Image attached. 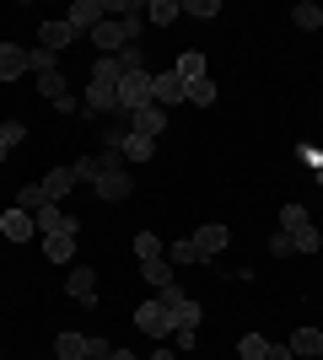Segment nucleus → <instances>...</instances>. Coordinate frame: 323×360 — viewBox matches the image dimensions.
Listing matches in <instances>:
<instances>
[{"mask_svg":"<svg viewBox=\"0 0 323 360\" xmlns=\"http://www.w3.org/2000/svg\"><path fill=\"white\" fill-rule=\"evenodd\" d=\"M291 22H296V27H302V32H318V27H323V11H318V6H312V0H302V6H296V11H291Z\"/></svg>","mask_w":323,"mask_h":360,"instance_id":"obj_26","label":"nucleus"},{"mask_svg":"<svg viewBox=\"0 0 323 360\" xmlns=\"http://www.w3.org/2000/svg\"><path fill=\"white\" fill-rule=\"evenodd\" d=\"M146 360H178V349H156V355H146Z\"/></svg>","mask_w":323,"mask_h":360,"instance_id":"obj_37","label":"nucleus"},{"mask_svg":"<svg viewBox=\"0 0 323 360\" xmlns=\"http://www.w3.org/2000/svg\"><path fill=\"white\" fill-rule=\"evenodd\" d=\"M172 323H178V328H189V333H200V301L184 296L178 307H172ZM178 328H172V333H178Z\"/></svg>","mask_w":323,"mask_h":360,"instance_id":"obj_20","label":"nucleus"},{"mask_svg":"<svg viewBox=\"0 0 323 360\" xmlns=\"http://www.w3.org/2000/svg\"><path fill=\"white\" fill-rule=\"evenodd\" d=\"M270 253H275V258H291V253H296L291 231H275V237H270Z\"/></svg>","mask_w":323,"mask_h":360,"instance_id":"obj_32","label":"nucleus"},{"mask_svg":"<svg viewBox=\"0 0 323 360\" xmlns=\"http://www.w3.org/2000/svg\"><path fill=\"white\" fill-rule=\"evenodd\" d=\"M70 253H76V231H49L44 237V258L49 264H70Z\"/></svg>","mask_w":323,"mask_h":360,"instance_id":"obj_12","label":"nucleus"},{"mask_svg":"<svg viewBox=\"0 0 323 360\" xmlns=\"http://www.w3.org/2000/svg\"><path fill=\"white\" fill-rule=\"evenodd\" d=\"M178 16H184V0H146V22H156V27H167Z\"/></svg>","mask_w":323,"mask_h":360,"instance_id":"obj_15","label":"nucleus"},{"mask_svg":"<svg viewBox=\"0 0 323 360\" xmlns=\"http://www.w3.org/2000/svg\"><path fill=\"white\" fill-rule=\"evenodd\" d=\"M184 103L210 108V103H215V81H210V75H200V81H184Z\"/></svg>","mask_w":323,"mask_h":360,"instance_id":"obj_19","label":"nucleus"},{"mask_svg":"<svg viewBox=\"0 0 323 360\" xmlns=\"http://www.w3.org/2000/svg\"><path fill=\"white\" fill-rule=\"evenodd\" d=\"M65 44H76V32H70V22H65V16H49V22H38V49L60 54Z\"/></svg>","mask_w":323,"mask_h":360,"instance_id":"obj_5","label":"nucleus"},{"mask_svg":"<svg viewBox=\"0 0 323 360\" xmlns=\"http://www.w3.org/2000/svg\"><path fill=\"white\" fill-rule=\"evenodd\" d=\"M65 290H70L81 307H97V274H92V269H81V264H76V269H70V280H65Z\"/></svg>","mask_w":323,"mask_h":360,"instance_id":"obj_11","label":"nucleus"},{"mask_svg":"<svg viewBox=\"0 0 323 360\" xmlns=\"http://www.w3.org/2000/svg\"><path fill=\"white\" fill-rule=\"evenodd\" d=\"M184 296H189V290L178 285V280H167V285H162V301H167V307H178V301H184Z\"/></svg>","mask_w":323,"mask_h":360,"instance_id":"obj_34","label":"nucleus"},{"mask_svg":"<svg viewBox=\"0 0 323 360\" xmlns=\"http://www.w3.org/2000/svg\"><path fill=\"white\" fill-rule=\"evenodd\" d=\"M296 253H318V248H323V237H318V231H312V226H302V231H296Z\"/></svg>","mask_w":323,"mask_h":360,"instance_id":"obj_31","label":"nucleus"},{"mask_svg":"<svg viewBox=\"0 0 323 360\" xmlns=\"http://www.w3.org/2000/svg\"><path fill=\"white\" fill-rule=\"evenodd\" d=\"M27 70H32V54H27V49L0 44V81H16V75H27Z\"/></svg>","mask_w":323,"mask_h":360,"instance_id":"obj_9","label":"nucleus"},{"mask_svg":"<svg viewBox=\"0 0 323 360\" xmlns=\"http://www.w3.org/2000/svg\"><path fill=\"white\" fill-rule=\"evenodd\" d=\"M44 188H49V199L60 205V199L70 194V188H76V167H54V172L44 178Z\"/></svg>","mask_w":323,"mask_h":360,"instance_id":"obj_16","label":"nucleus"},{"mask_svg":"<svg viewBox=\"0 0 323 360\" xmlns=\"http://www.w3.org/2000/svg\"><path fill=\"white\" fill-rule=\"evenodd\" d=\"M151 103L156 108L184 103V81H178V70H151Z\"/></svg>","mask_w":323,"mask_h":360,"instance_id":"obj_7","label":"nucleus"},{"mask_svg":"<svg viewBox=\"0 0 323 360\" xmlns=\"http://www.w3.org/2000/svg\"><path fill=\"white\" fill-rule=\"evenodd\" d=\"M113 360H140V355H129V349H113Z\"/></svg>","mask_w":323,"mask_h":360,"instance_id":"obj_39","label":"nucleus"},{"mask_svg":"<svg viewBox=\"0 0 323 360\" xmlns=\"http://www.w3.org/2000/svg\"><path fill=\"white\" fill-rule=\"evenodd\" d=\"M108 349H113V345H108V339H97V333H87V360H103Z\"/></svg>","mask_w":323,"mask_h":360,"instance_id":"obj_33","label":"nucleus"},{"mask_svg":"<svg viewBox=\"0 0 323 360\" xmlns=\"http://www.w3.org/2000/svg\"><path fill=\"white\" fill-rule=\"evenodd\" d=\"M135 328H140V333H151L156 345H162V339H167L178 323H172V307H167V301L151 296V301H140V307H135Z\"/></svg>","mask_w":323,"mask_h":360,"instance_id":"obj_2","label":"nucleus"},{"mask_svg":"<svg viewBox=\"0 0 323 360\" xmlns=\"http://www.w3.org/2000/svg\"><path fill=\"white\" fill-rule=\"evenodd\" d=\"M6 156H11V140H6V135H0V162H6Z\"/></svg>","mask_w":323,"mask_h":360,"instance_id":"obj_38","label":"nucleus"},{"mask_svg":"<svg viewBox=\"0 0 323 360\" xmlns=\"http://www.w3.org/2000/svg\"><path fill=\"white\" fill-rule=\"evenodd\" d=\"M318 360H323V355H318Z\"/></svg>","mask_w":323,"mask_h":360,"instance_id":"obj_41","label":"nucleus"},{"mask_svg":"<svg viewBox=\"0 0 323 360\" xmlns=\"http://www.w3.org/2000/svg\"><path fill=\"white\" fill-rule=\"evenodd\" d=\"M38 97H49V103H60V97H70V86H65V75H60V70L38 75Z\"/></svg>","mask_w":323,"mask_h":360,"instance_id":"obj_23","label":"nucleus"},{"mask_svg":"<svg viewBox=\"0 0 323 360\" xmlns=\"http://www.w3.org/2000/svg\"><path fill=\"white\" fill-rule=\"evenodd\" d=\"M291 355H296V360H318V355H323V333H318V328H296V333H291Z\"/></svg>","mask_w":323,"mask_h":360,"instance_id":"obj_13","label":"nucleus"},{"mask_svg":"<svg viewBox=\"0 0 323 360\" xmlns=\"http://www.w3.org/2000/svg\"><path fill=\"white\" fill-rule=\"evenodd\" d=\"M189 242H194V258H200V264H210V258H221V253H227L232 231H227L221 221H210V226H200V231H194Z\"/></svg>","mask_w":323,"mask_h":360,"instance_id":"obj_3","label":"nucleus"},{"mask_svg":"<svg viewBox=\"0 0 323 360\" xmlns=\"http://www.w3.org/2000/svg\"><path fill=\"white\" fill-rule=\"evenodd\" d=\"M302 226H312V221H308V205H296V199H291V205L280 210V231H291V237H296Z\"/></svg>","mask_w":323,"mask_h":360,"instance_id":"obj_25","label":"nucleus"},{"mask_svg":"<svg viewBox=\"0 0 323 360\" xmlns=\"http://www.w3.org/2000/svg\"><path fill=\"white\" fill-rule=\"evenodd\" d=\"M237 355L243 360H264L270 355V339H264V333H243V339H237Z\"/></svg>","mask_w":323,"mask_h":360,"instance_id":"obj_27","label":"nucleus"},{"mask_svg":"<svg viewBox=\"0 0 323 360\" xmlns=\"http://www.w3.org/2000/svg\"><path fill=\"white\" fill-rule=\"evenodd\" d=\"M0 231H6V237H11V242H32V231H38V221H32L27 210H16V205H11V210L0 215Z\"/></svg>","mask_w":323,"mask_h":360,"instance_id":"obj_10","label":"nucleus"},{"mask_svg":"<svg viewBox=\"0 0 323 360\" xmlns=\"http://www.w3.org/2000/svg\"><path fill=\"white\" fill-rule=\"evenodd\" d=\"M97 172L92 178V188H97V199H108V205H124V199L135 194V183H129V172H124V150H97Z\"/></svg>","mask_w":323,"mask_h":360,"instance_id":"obj_1","label":"nucleus"},{"mask_svg":"<svg viewBox=\"0 0 323 360\" xmlns=\"http://www.w3.org/2000/svg\"><path fill=\"white\" fill-rule=\"evenodd\" d=\"M65 22H70V32H76V38H81V32H92L97 22H108V0H76Z\"/></svg>","mask_w":323,"mask_h":360,"instance_id":"obj_4","label":"nucleus"},{"mask_svg":"<svg viewBox=\"0 0 323 360\" xmlns=\"http://www.w3.org/2000/svg\"><path fill=\"white\" fill-rule=\"evenodd\" d=\"M167 264H172V269H189V264H200V258H194V242H172V248H167Z\"/></svg>","mask_w":323,"mask_h":360,"instance_id":"obj_29","label":"nucleus"},{"mask_svg":"<svg viewBox=\"0 0 323 360\" xmlns=\"http://www.w3.org/2000/svg\"><path fill=\"white\" fill-rule=\"evenodd\" d=\"M162 129H167V108H140V113H129V135H146V140H162Z\"/></svg>","mask_w":323,"mask_h":360,"instance_id":"obj_6","label":"nucleus"},{"mask_svg":"<svg viewBox=\"0 0 323 360\" xmlns=\"http://www.w3.org/2000/svg\"><path fill=\"white\" fill-rule=\"evenodd\" d=\"M54 360H87V333H60L54 339Z\"/></svg>","mask_w":323,"mask_h":360,"instance_id":"obj_18","label":"nucleus"},{"mask_svg":"<svg viewBox=\"0 0 323 360\" xmlns=\"http://www.w3.org/2000/svg\"><path fill=\"white\" fill-rule=\"evenodd\" d=\"M264 360H296V355H291V345H270V355H264Z\"/></svg>","mask_w":323,"mask_h":360,"instance_id":"obj_36","label":"nucleus"},{"mask_svg":"<svg viewBox=\"0 0 323 360\" xmlns=\"http://www.w3.org/2000/svg\"><path fill=\"white\" fill-rule=\"evenodd\" d=\"M119 75H124L119 54H103V60H92V75H87V81H97V86H113V91H119Z\"/></svg>","mask_w":323,"mask_h":360,"instance_id":"obj_14","label":"nucleus"},{"mask_svg":"<svg viewBox=\"0 0 323 360\" xmlns=\"http://www.w3.org/2000/svg\"><path fill=\"white\" fill-rule=\"evenodd\" d=\"M184 16H194V22H210V16H221V0H184Z\"/></svg>","mask_w":323,"mask_h":360,"instance_id":"obj_30","label":"nucleus"},{"mask_svg":"<svg viewBox=\"0 0 323 360\" xmlns=\"http://www.w3.org/2000/svg\"><path fill=\"white\" fill-rule=\"evenodd\" d=\"M140 280H146V285H167V280H178V274H172V264H162V258H146V264H140Z\"/></svg>","mask_w":323,"mask_h":360,"instance_id":"obj_22","label":"nucleus"},{"mask_svg":"<svg viewBox=\"0 0 323 360\" xmlns=\"http://www.w3.org/2000/svg\"><path fill=\"white\" fill-rule=\"evenodd\" d=\"M81 103H87V113H92V119H103V113H119V91H113V86H97V81H87Z\"/></svg>","mask_w":323,"mask_h":360,"instance_id":"obj_8","label":"nucleus"},{"mask_svg":"<svg viewBox=\"0 0 323 360\" xmlns=\"http://www.w3.org/2000/svg\"><path fill=\"white\" fill-rule=\"evenodd\" d=\"M135 258L146 264V258H162V237L156 231H135Z\"/></svg>","mask_w":323,"mask_h":360,"instance_id":"obj_28","label":"nucleus"},{"mask_svg":"<svg viewBox=\"0 0 323 360\" xmlns=\"http://www.w3.org/2000/svg\"><path fill=\"white\" fill-rule=\"evenodd\" d=\"M194 339H200V333H189V328H178V333H172V345H178V355H184V349H194Z\"/></svg>","mask_w":323,"mask_h":360,"instance_id":"obj_35","label":"nucleus"},{"mask_svg":"<svg viewBox=\"0 0 323 360\" xmlns=\"http://www.w3.org/2000/svg\"><path fill=\"white\" fill-rule=\"evenodd\" d=\"M44 205H54V199H49V188H44V183H27V188H16V210L38 215V210H44Z\"/></svg>","mask_w":323,"mask_h":360,"instance_id":"obj_17","label":"nucleus"},{"mask_svg":"<svg viewBox=\"0 0 323 360\" xmlns=\"http://www.w3.org/2000/svg\"><path fill=\"white\" fill-rule=\"evenodd\" d=\"M172 70H178V81H200V75H205V54H194V49H189V54H178V65H172Z\"/></svg>","mask_w":323,"mask_h":360,"instance_id":"obj_24","label":"nucleus"},{"mask_svg":"<svg viewBox=\"0 0 323 360\" xmlns=\"http://www.w3.org/2000/svg\"><path fill=\"white\" fill-rule=\"evenodd\" d=\"M124 162H151L156 156V140H146V135H124Z\"/></svg>","mask_w":323,"mask_h":360,"instance_id":"obj_21","label":"nucleus"},{"mask_svg":"<svg viewBox=\"0 0 323 360\" xmlns=\"http://www.w3.org/2000/svg\"><path fill=\"white\" fill-rule=\"evenodd\" d=\"M103 360H113V349H108V355H103Z\"/></svg>","mask_w":323,"mask_h":360,"instance_id":"obj_40","label":"nucleus"}]
</instances>
